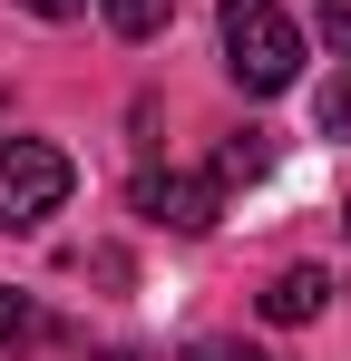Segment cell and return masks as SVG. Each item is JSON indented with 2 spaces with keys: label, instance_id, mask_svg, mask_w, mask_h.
<instances>
[{
  "label": "cell",
  "instance_id": "1",
  "mask_svg": "<svg viewBox=\"0 0 351 361\" xmlns=\"http://www.w3.org/2000/svg\"><path fill=\"white\" fill-rule=\"evenodd\" d=\"M215 30H225V68L244 98H283L302 78V30L283 20V0H225Z\"/></svg>",
  "mask_w": 351,
  "mask_h": 361
},
{
  "label": "cell",
  "instance_id": "2",
  "mask_svg": "<svg viewBox=\"0 0 351 361\" xmlns=\"http://www.w3.org/2000/svg\"><path fill=\"white\" fill-rule=\"evenodd\" d=\"M68 185H78V166L58 157L49 137H0V235L49 225L58 205H68Z\"/></svg>",
  "mask_w": 351,
  "mask_h": 361
},
{
  "label": "cell",
  "instance_id": "3",
  "mask_svg": "<svg viewBox=\"0 0 351 361\" xmlns=\"http://www.w3.org/2000/svg\"><path fill=\"white\" fill-rule=\"evenodd\" d=\"M137 205H147L156 225H176V235H205L215 205H225V185H215V176H147V185H137Z\"/></svg>",
  "mask_w": 351,
  "mask_h": 361
},
{
  "label": "cell",
  "instance_id": "4",
  "mask_svg": "<svg viewBox=\"0 0 351 361\" xmlns=\"http://www.w3.org/2000/svg\"><path fill=\"white\" fill-rule=\"evenodd\" d=\"M332 302V274L322 264H292V274H273V293H264V322H312Z\"/></svg>",
  "mask_w": 351,
  "mask_h": 361
},
{
  "label": "cell",
  "instance_id": "5",
  "mask_svg": "<svg viewBox=\"0 0 351 361\" xmlns=\"http://www.w3.org/2000/svg\"><path fill=\"white\" fill-rule=\"evenodd\" d=\"M39 342H49V312L30 293H0V352H39Z\"/></svg>",
  "mask_w": 351,
  "mask_h": 361
},
{
  "label": "cell",
  "instance_id": "6",
  "mask_svg": "<svg viewBox=\"0 0 351 361\" xmlns=\"http://www.w3.org/2000/svg\"><path fill=\"white\" fill-rule=\"evenodd\" d=\"M166 20H176V0H108V30H117V39H156Z\"/></svg>",
  "mask_w": 351,
  "mask_h": 361
},
{
  "label": "cell",
  "instance_id": "7",
  "mask_svg": "<svg viewBox=\"0 0 351 361\" xmlns=\"http://www.w3.org/2000/svg\"><path fill=\"white\" fill-rule=\"evenodd\" d=\"M264 166H273V137H264V127H244V137L225 147V176H264Z\"/></svg>",
  "mask_w": 351,
  "mask_h": 361
},
{
  "label": "cell",
  "instance_id": "8",
  "mask_svg": "<svg viewBox=\"0 0 351 361\" xmlns=\"http://www.w3.org/2000/svg\"><path fill=\"white\" fill-rule=\"evenodd\" d=\"M322 137H351V68L322 88Z\"/></svg>",
  "mask_w": 351,
  "mask_h": 361
},
{
  "label": "cell",
  "instance_id": "9",
  "mask_svg": "<svg viewBox=\"0 0 351 361\" xmlns=\"http://www.w3.org/2000/svg\"><path fill=\"white\" fill-rule=\"evenodd\" d=\"M322 49L351 59V0H322Z\"/></svg>",
  "mask_w": 351,
  "mask_h": 361
},
{
  "label": "cell",
  "instance_id": "10",
  "mask_svg": "<svg viewBox=\"0 0 351 361\" xmlns=\"http://www.w3.org/2000/svg\"><path fill=\"white\" fill-rule=\"evenodd\" d=\"M185 361H264V352H254V342H195Z\"/></svg>",
  "mask_w": 351,
  "mask_h": 361
},
{
  "label": "cell",
  "instance_id": "11",
  "mask_svg": "<svg viewBox=\"0 0 351 361\" xmlns=\"http://www.w3.org/2000/svg\"><path fill=\"white\" fill-rule=\"evenodd\" d=\"M20 10H30V20H78L88 0H20Z\"/></svg>",
  "mask_w": 351,
  "mask_h": 361
},
{
  "label": "cell",
  "instance_id": "12",
  "mask_svg": "<svg viewBox=\"0 0 351 361\" xmlns=\"http://www.w3.org/2000/svg\"><path fill=\"white\" fill-rule=\"evenodd\" d=\"M108 361H127V352H108Z\"/></svg>",
  "mask_w": 351,
  "mask_h": 361
}]
</instances>
